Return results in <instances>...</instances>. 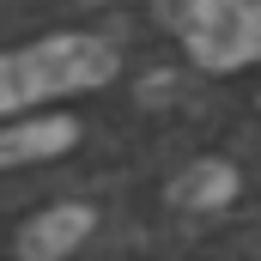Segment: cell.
Listing matches in <instances>:
<instances>
[{"mask_svg":"<svg viewBox=\"0 0 261 261\" xmlns=\"http://www.w3.org/2000/svg\"><path fill=\"white\" fill-rule=\"evenodd\" d=\"M189 43L206 67H237L261 55V0H195Z\"/></svg>","mask_w":261,"mask_h":261,"instance_id":"2","label":"cell"},{"mask_svg":"<svg viewBox=\"0 0 261 261\" xmlns=\"http://www.w3.org/2000/svg\"><path fill=\"white\" fill-rule=\"evenodd\" d=\"M231 195H237V170L225 158H200L195 170L176 176V200L182 206H225Z\"/></svg>","mask_w":261,"mask_h":261,"instance_id":"5","label":"cell"},{"mask_svg":"<svg viewBox=\"0 0 261 261\" xmlns=\"http://www.w3.org/2000/svg\"><path fill=\"white\" fill-rule=\"evenodd\" d=\"M116 73V55L97 37H49L24 55H0V116L24 110L37 97L79 91V85H103Z\"/></svg>","mask_w":261,"mask_h":261,"instance_id":"1","label":"cell"},{"mask_svg":"<svg viewBox=\"0 0 261 261\" xmlns=\"http://www.w3.org/2000/svg\"><path fill=\"white\" fill-rule=\"evenodd\" d=\"M91 237V206H49L18 231V255L24 261H55L67 249H79Z\"/></svg>","mask_w":261,"mask_h":261,"instance_id":"3","label":"cell"},{"mask_svg":"<svg viewBox=\"0 0 261 261\" xmlns=\"http://www.w3.org/2000/svg\"><path fill=\"white\" fill-rule=\"evenodd\" d=\"M79 140V128L67 116H49V122H24V128H6L0 134V170L12 164H31V158H55Z\"/></svg>","mask_w":261,"mask_h":261,"instance_id":"4","label":"cell"}]
</instances>
